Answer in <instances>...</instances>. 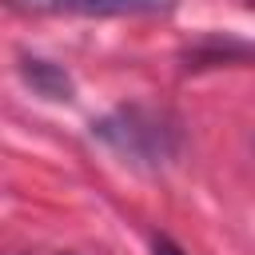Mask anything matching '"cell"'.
<instances>
[{"label": "cell", "instance_id": "4", "mask_svg": "<svg viewBox=\"0 0 255 255\" xmlns=\"http://www.w3.org/2000/svg\"><path fill=\"white\" fill-rule=\"evenodd\" d=\"M151 251H155V255H183V251H179V247H175V243H171L167 235H155V243H151Z\"/></svg>", "mask_w": 255, "mask_h": 255}, {"label": "cell", "instance_id": "1", "mask_svg": "<svg viewBox=\"0 0 255 255\" xmlns=\"http://www.w3.org/2000/svg\"><path fill=\"white\" fill-rule=\"evenodd\" d=\"M96 135L108 147H116L120 155H128L131 163H163L179 147V131L159 112H147V108H120V112H112L108 120L96 124Z\"/></svg>", "mask_w": 255, "mask_h": 255}, {"label": "cell", "instance_id": "3", "mask_svg": "<svg viewBox=\"0 0 255 255\" xmlns=\"http://www.w3.org/2000/svg\"><path fill=\"white\" fill-rule=\"evenodd\" d=\"M20 72L24 80L32 84V92L48 96V100H72V80L64 68H56L52 60H40V56H24L20 60Z\"/></svg>", "mask_w": 255, "mask_h": 255}, {"label": "cell", "instance_id": "2", "mask_svg": "<svg viewBox=\"0 0 255 255\" xmlns=\"http://www.w3.org/2000/svg\"><path fill=\"white\" fill-rule=\"evenodd\" d=\"M28 16H147L171 0H4Z\"/></svg>", "mask_w": 255, "mask_h": 255}]
</instances>
